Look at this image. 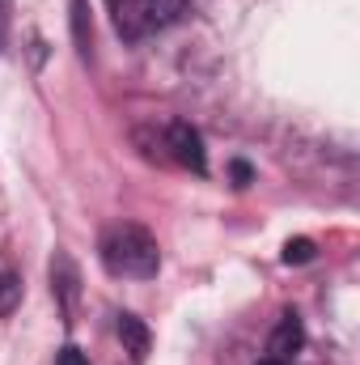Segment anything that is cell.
<instances>
[{
    "label": "cell",
    "mask_w": 360,
    "mask_h": 365,
    "mask_svg": "<svg viewBox=\"0 0 360 365\" xmlns=\"http://www.w3.org/2000/svg\"><path fill=\"white\" fill-rule=\"evenodd\" d=\"M301 344H305L301 319H297V314H284V319L275 323V331H271L268 353H271V361H292V357L301 353Z\"/></svg>",
    "instance_id": "obj_4"
},
{
    "label": "cell",
    "mask_w": 360,
    "mask_h": 365,
    "mask_svg": "<svg viewBox=\"0 0 360 365\" xmlns=\"http://www.w3.org/2000/svg\"><path fill=\"white\" fill-rule=\"evenodd\" d=\"M4 30H9V0H0V47H4Z\"/></svg>",
    "instance_id": "obj_10"
},
{
    "label": "cell",
    "mask_w": 360,
    "mask_h": 365,
    "mask_svg": "<svg viewBox=\"0 0 360 365\" xmlns=\"http://www.w3.org/2000/svg\"><path fill=\"white\" fill-rule=\"evenodd\" d=\"M309 259H314V242L309 238H292L284 247V264H309Z\"/></svg>",
    "instance_id": "obj_8"
},
{
    "label": "cell",
    "mask_w": 360,
    "mask_h": 365,
    "mask_svg": "<svg viewBox=\"0 0 360 365\" xmlns=\"http://www.w3.org/2000/svg\"><path fill=\"white\" fill-rule=\"evenodd\" d=\"M110 9H115V26L123 38H144L179 21L186 0H110Z\"/></svg>",
    "instance_id": "obj_2"
},
{
    "label": "cell",
    "mask_w": 360,
    "mask_h": 365,
    "mask_svg": "<svg viewBox=\"0 0 360 365\" xmlns=\"http://www.w3.org/2000/svg\"><path fill=\"white\" fill-rule=\"evenodd\" d=\"M233 175H238V187H246V179H250V166H246V162H238V166H233Z\"/></svg>",
    "instance_id": "obj_11"
},
{
    "label": "cell",
    "mask_w": 360,
    "mask_h": 365,
    "mask_svg": "<svg viewBox=\"0 0 360 365\" xmlns=\"http://www.w3.org/2000/svg\"><path fill=\"white\" fill-rule=\"evenodd\" d=\"M17 302H21V280L9 272H0V319L4 314H13L17 310Z\"/></svg>",
    "instance_id": "obj_7"
},
{
    "label": "cell",
    "mask_w": 360,
    "mask_h": 365,
    "mask_svg": "<svg viewBox=\"0 0 360 365\" xmlns=\"http://www.w3.org/2000/svg\"><path fill=\"white\" fill-rule=\"evenodd\" d=\"M119 340H123L127 357H132L136 365L149 357V327H144L136 314H119Z\"/></svg>",
    "instance_id": "obj_5"
},
{
    "label": "cell",
    "mask_w": 360,
    "mask_h": 365,
    "mask_svg": "<svg viewBox=\"0 0 360 365\" xmlns=\"http://www.w3.org/2000/svg\"><path fill=\"white\" fill-rule=\"evenodd\" d=\"M263 365H288V361H263Z\"/></svg>",
    "instance_id": "obj_12"
},
{
    "label": "cell",
    "mask_w": 360,
    "mask_h": 365,
    "mask_svg": "<svg viewBox=\"0 0 360 365\" xmlns=\"http://www.w3.org/2000/svg\"><path fill=\"white\" fill-rule=\"evenodd\" d=\"M55 365H90V361H85V353H81L77 344H68V349H60V357H55Z\"/></svg>",
    "instance_id": "obj_9"
},
{
    "label": "cell",
    "mask_w": 360,
    "mask_h": 365,
    "mask_svg": "<svg viewBox=\"0 0 360 365\" xmlns=\"http://www.w3.org/2000/svg\"><path fill=\"white\" fill-rule=\"evenodd\" d=\"M166 145H170V153H174L179 166L195 170V175H208V153H203V140H199V132L191 123H170Z\"/></svg>",
    "instance_id": "obj_3"
},
{
    "label": "cell",
    "mask_w": 360,
    "mask_h": 365,
    "mask_svg": "<svg viewBox=\"0 0 360 365\" xmlns=\"http://www.w3.org/2000/svg\"><path fill=\"white\" fill-rule=\"evenodd\" d=\"M97 251H102V268L123 280H153L162 268L157 238L144 225H110Z\"/></svg>",
    "instance_id": "obj_1"
},
{
    "label": "cell",
    "mask_w": 360,
    "mask_h": 365,
    "mask_svg": "<svg viewBox=\"0 0 360 365\" xmlns=\"http://www.w3.org/2000/svg\"><path fill=\"white\" fill-rule=\"evenodd\" d=\"M51 289L60 293L64 314H73V297H77V268H73V259H68V255H55V264H51Z\"/></svg>",
    "instance_id": "obj_6"
}]
</instances>
